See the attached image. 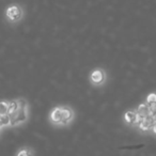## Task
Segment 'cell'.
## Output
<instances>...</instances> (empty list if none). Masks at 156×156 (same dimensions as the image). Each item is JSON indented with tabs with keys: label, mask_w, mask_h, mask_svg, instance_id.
Instances as JSON below:
<instances>
[{
	"label": "cell",
	"mask_w": 156,
	"mask_h": 156,
	"mask_svg": "<svg viewBox=\"0 0 156 156\" xmlns=\"http://www.w3.org/2000/svg\"><path fill=\"white\" fill-rule=\"evenodd\" d=\"M20 103V109L16 112V115L11 119V124L10 127H15L20 126L22 124L26 123L29 118V105L25 98H17Z\"/></svg>",
	"instance_id": "cell-1"
},
{
	"label": "cell",
	"mask_w": 156,
	"mask_h": 156,
	"mask_svg": "<svg viewBox=\"0 0 156 156\" xmlns=\"http://www.w3.org/2000/svg\"><path fill=\"white\" fill-rule=\"evenodd\" d=\"M24 17V9L18 3H11L5 10V18L9 24H17Z\"/></svg>",
	"instance_id": "cell-2"
},
{
	"label": "cell",
	"mask_w": 156,
	"mask_h": 156,
	"mask_svg": "<svg viewBox=\"0 0 156 156\" xmlns=\"http://www.w3.org/2000/svg\"><path fill=\"white\" fill-rule=\"evenodd\" d=\"M90 79L93 83L95 85H100V83H103L106 79V75L105 73L102 71V69H95L91 73V76H90Z\"/></svg>",
	"instance_id": "cell-3"
},
{
	"label": "cell",
	"mask_w": 156,
	"mask_h": 156,
	"mask_svg": "<svg viewBox=\"0 0 156 156\" xmlns=\"http://www.w3.org/2000/svg\"><path fill=\"white\" fill-rule=\"evenodd\" d=\"M74 118V112L69 107H62V121H61V125H67L72 122Z\"/></svg>",
	"instance_id": "cell-4"
},
{
	"label": "cell",
	"mask_w": 156,
	"mask_h": 156,
	"mask_svg": "<svg viewBox=\"0 0 156 156\" xmlns=\"http://www.w3.org/2000/svg\"><path fill=\"white\" fill-rule=\"evenodd\" d=\"M50 121L57 125H61L62 121V107H56L50 112Z\"/></svg>",
	"instance_id": "cell-5"
},
{
	"label": "cell",
	"mask_w": 156,
	"mask_h": 156,
	"mask_svg": "<svg viewBox=\"0 0 156 156\" xmlns=\"http://www.w3.org/2000/svg\"><path fill=\"white\" fill-rule=\"evenodd\" d=\"M20 109V103L18 100H13V101H9V107H8V115H10V118H13L16 115V112Z\"/></svg>",
	"instance_id": "cell-6"
},
{
	"label": "cell",
	"mask_w": 156,
	"mask_h": 156,
	"mask_svg": "<svg viewBox=\"0 0 156 156\" xmlns=\"http://www.w3.org/2000/svg\"><path fill=\"white\" fill-rule=\"evenodd\" d=\"M154 124H155V122L152 119V117L151 115H147V117H145V119L143 120L142 123H141L138 127L140 128L141 130H143V132H147V130H149V129H152Z\"/></svg>",
	"instance_id": "cell-7"
},
{
	"label": "cell",
	"mask_w": 156,
	"mask_h": 156,
	"mask_svg": "<svg viewBox=\"0 0 156 156\" xmlns=\"http://www.w3.org/2000/svg\"><path fill=\"white\" fill-rule=\"evenodd\" d=\"M136 117H137L136 111L129 110V111H127V112H125V115H124V120H125L126 123H128V124H135L136 123Z\"/></svg>",
	"instance_id": "cell-8"
},
{
	"label": "cell",
	"mask_w": 156,
	"mask_h": 156,
	"mask_svg": "<svg viewBox=\"0 0 156 156\" xmlns=\"http://www.w3.org/2000/svg\"><path fill=\"white\" fill-rule=\"evenodd\" d=\"M147 107H149L150 111L156 108V94L155 93H151L149 96H147Z\"/></svg>",
	"instance_id": "cell-9"
},
{
	"label": "cell",
	"mask_w": 156,
	"mask_h": 156,
	"mask_svg": "<svg viewBox=\"0 0 156 156\" xmlns=\"http://www.w3.org/2000/svg\"><path fill=\"white\" fill-rule=\"evenodd\" d=\"M11 124V118L10 115H0V130L2 129L3 127H8Z\"/></svg>",
	"instance_id": "cell-10"
},
{
	"label": "cell",
	"mask_w": 156,
	"mask_h": 156,
	"mask_svg": "<svg viewBox=\"0 0 156 156\" xmlns=\"http://www.w3.org/2000/svg\"><path fill=\"white\" fill-rule=\"evenodd\" d=\"M16 156H34V152L30 147H22L20 150H18Z\"/></svg>",
	"instance_id": "cell-11"
},
{
	"label": "cell",
	"mask_w": 156,
	"mask_h": 156,
	"mask_svg": "<svg viewBox=\"0 0 156 156\" xmlns=\"http://www.w3.org/2000/svg\"><path fill=\"white\" fill-rule=\"evenodd\" d=\"M137 113H140V115H144V117H147V115H151V111H150L149 107H147V104H141L140 106L137 108Z\"/></svg>",
	"instance_id": "cell-12"
},
{
	"label": "cell",
	"mask_w": 156,
	"mask_h": 156,
	"mask_svg": "<svg viewBox=\"0 0 156 156\" xmlns=\"http://www.w3.org/2000/svg\"><path fill=\"white\" fill-rule=\"evenodd\" d=\"M9 101H0V115H5L8 113Z\"/></svg>",
	"instance_id": "cell-13"
},
{
	"label": "cell",
	"mask_w": 156,
	"mask_h": 156,
	"mask_svg": "<svg viewBox=\"0 0 156 156\" xmlns=\"http://www.w3.org/2000/svg\"><path fill=\"white\" fill-rule=\"evenodd\" d=\"M145 119V117L144 115H140V113H137V117H136V123L135 124H137V125H140L141 123H142V121Z\"/></svg>",
	"instance_id": "cell-14"
},
{
	"label": "cell",
	"mask_w": 156,
	"mask_h": 156,
	"mask_svg": "<svg viewBox=\"0 0 156 156\" xmlns=\"http://www.w3.org/2000/svg\"><path fill=\"white\" fill-rule=\"evenodd\" d=\"M152 117V119L154 120V122L156 123V108L153 109V110H151V115H150Z\"/></svg>",
	"instance_id": "cell-15"
},
{
	"label": "cell",
	"mask_w": 156,
	"mask_h": 156,
	"mask_svg": "<svg viewBox=\"0 0 156 156\" xmlns=\"http://www.w3.org/2000/svg\"><path fill=\"white\" fill-rule=\"evenodd\" d=\"M152 132H153L154 134L156 135V123L154 124V125H153V127H152Z\"/></svg>",
	"instance_id": "cell-16"
}]
</instances>
